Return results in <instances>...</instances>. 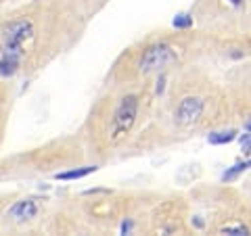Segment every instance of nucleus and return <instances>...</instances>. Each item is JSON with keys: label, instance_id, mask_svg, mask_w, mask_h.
<instances>
[{"label": "nucleus", "instance_id": "nucleus-1", "mask_svg": "<svg viewBox=\"0 0 251 236\" xmlns=\"http://www.w3.org/2000/svg\"><path fill=\"white\" fill-rule=\"evenodd\" d=\"M34 34V23L27 17L13 19L9 25L2 29V46H0V75L13 77L21 69L23 57V44Z\"/></svg>", "mask_w": 251, "mask_h": 236}, {"label": "nucleus", "instance_id": "nucleus-2", "mask_svg": "<svg viewBox=\"0 0 251 236\" xmlns=\"http://www.w3.org/2000/svg\"><path fill=\"white\" fill-rule=\"evenodd\" d=\"M138 115V96L136 94H128L122 98V103L117 105L111 121V130H109V140L117 142L120 138H124L126 134L132 130V125L136 121Z\"/></svg>", "mask_w": 251, "mask_h": 236}, {"label": "nucleus", "instance_id": "nucleus-3", "mask_svg": "<svg viewBox=\"0 0 251 236\" xmlns=\"http://www.w3.org/2000/svg\"><path fill=\"white\" fill-rule=\"evenodd\" d=\"M176 48L168 42H159V44H153L140 54V61H138V71L143 75H151L161 71L163 67H168L170 63L176 61Z\"/></svg>", "mask_w": 251, "mask_h": 236}, {"label": "nucleus", "instance_id": "nucleus-4", "mask_svg": "<svg viewBox=\"0 0 251 236\" xmlns=\"http://www.w3.org/2000/svg\"><path fill=\"white\" fill-rule=\"evenodd\" d=\"M203 109H205V103H203L201 96H184L176 107V123L180 125H191L195 121H199V117L203 115Z\"/></svg>", "mask_w": 251, "mask_h": 236}, {"label": "nucleus", "instance_id": "nucleus-5", "mask_svg": "<svg viewBox=\"0 0 251 236\" xmlns=\"http://www.w3.org/2000/svg\"><path fill=\"white\" fill-rule=\"evenodd\" d=\"M38 211H40V207L34 199H23L9 209V217H13L15 222H27V219H34L38 215Z\"/></svg>", "mask_w": 251, "mask_h": 236}, {"label": "nucleus", "instance_id": "nucleus-6", "mask_svg": "<svg viewBox=\"0 0 251 236\" xmlns=\"http://www.w3.org/2000/svg\"><path fill=\"white\" fill-rule=\"evenodd\" d=\"M237 138V130H222V132H214L209 134V142L211 144H228Z\"/></svg>", "mask_w": 251, "mask_h": 236}, {"label": "nucleus", "instance_id": "nucleus-7", "mask_svg": "<svg viewBox=\"0 0 251 236\" xmlns=\"http://www.w3.org/2000/svg\"><path fill=\"white\" fill-rule=\"evenodd\" d=\"M92 171H97V167H94V165H88V167L72 169V171H61V174H57L54 178L57 180H77V178H86L88 174H92Z\"/></svg>", "mask_w": 251, "mask_h": 236}, {"label": "nucleus", "instance_id": "nucleus-8", "mask_svg": "<svg viewBox=\"0 0 251 236\" xmlns=\"http://www.w3.org/2000/svg\"><path fill=\"white\" fill-rule=\"evenodd\" d=\"M172 25H174L176 29H186V27H191V25H193V15H188V13L176 15L174 21H172Z\"/></svg>", "mask_w": 251, "mask_h": 236}, {"label": "nucleus", "instance_id": "nucleus-9", "mask_svg": "<svg viewBox=\"0 0 251 236\" xmlns=\"http://www.w3.org/2000/svg\"><path fill=\"white\" fill-rule=\"evenodd\" d=\"M247 165H249V161L232 165V169H230V171H226V174H224V180H230V178H234L237 174H241V171H245V169H247Z\"/></svg>", "mask_w": 251, "mask_h": 236}, {"label": "nucleus", "instance_id": "nucleus-10", "mask_svg": "<svg viewBox=\"0 0 251 236\" xmlns=\"http://www.w3.org/2000/svg\"><path fill=\"white\" fill-rule=\"evenodd\" d=\"M220 232H222V234H247V228L243 226V224H237V226H224Z\"/></svg>", "mask_w": 251, "mask_h": 236}, {"label": "nucleus", "instance_id": "nucleus-11", "mask_svg": "<svg viewBox=\"0 0 251 236\" xmlns=\"http://www.w3.org/2000/svg\"><path fill=\"white\" fill-rule=\"evenodd\" d=\"M228 2H230L232 6H241L243 2H245V0H228Z\"/></svg>", "mask_w": 251, "mask_h": 236}]
</instances>
